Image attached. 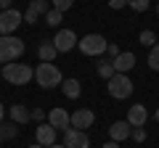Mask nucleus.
<instances>
[{"instance_id":"obj_36","label":"nucleus","mask_w":159,"mask_h":148,"mask_svg":"<svg viewBox=\"0 0 159 148\" xmlns=\"http://www.w3.org/2000/svg\"><path fill=\"white\" fill-rule=\"evenodd\" d=\"M0 80H3V69H0Z\"/></svg>"},{"instance_id":"obj_37","label":"nucleus","mask_w":159,"mask_h":148,"mask_svg":"<svg viewBox=\"0 0 159 148\" xmlns=\"http://www.w3.org/2000/svg\"><path fill=\"white\" fill-rule=\"evenodd\" d=\"M157 13H159V3H157Z\"/></svg>"},{"instance_id":"obj_28","label":"nucleus","mask_w":159,"mask_h":148,"mask_svg":"<svg viewBox=\"0 0 159 148\" xmlns=\"http://www.w3.org/2000/svg\"><path fill=\"white\" fill-rule=\"evenodd\" d=\"M119 53H122V50H119V48L114 45V42H109V48H106V58H111V61H114V58H117Z\"/></svg>"},{"instance_id":"obj_7","label":"nucleus","mask_w":159,"mask_h":148,"mask_svg":"<svg viewBox=\"0 0 159 148\" xmlns=\"http://www.w3.org/2000/svg\"><path fill=\"white\" fill-rule=\"evenodd\" d=\"M64 146L66 148H90V137H88L85 130H74V127H66L64 130Z\"/></svg>"},{"instance_id":"obj_38","label":"nucleus","mask_w":159,"mask_h":148,"mask_svg":"<svg viewBox=\"0 0 159 148\" xmlns=\"http://www.w3.org/2000/svg\"><path fill=\"white\" fill-rule=\"evenodd\" d=\"M0 143H3V135H0Z\"/></svg>"},{"instance_id":"obj_20","label":"nucleus","mask_w":159,"mask_h":148,"mask_svg":"<svg viewBox=\"0 0 159 148\" xmlns=\"http://www.w3.org/2000/svg\"><path fill=\"white\" fill-rule=\"evenodd\" d=\"M0 135H3V140H13L19 135L16 122H0Z\"/></svg>"},{"instance_id":"obj_31","label":"nucleus","mask_w":159,"mask_h":148,"mask_svg":"<svg viewBox=\"0 0 159 148\" xmlns=\"http://www.w3.org/2000/svg\"><path fill=\"white\" fill-rule=\"evenodd\" d=\"M101 148H119V143H114V140H109V143H103Z\"/></svg>"},{"instance_id":"obj_21","label":"nucleus","mask_w":159,"mask_h":148,"mask_svg":"<svg viewBox=\"0 0 159 148\" xmlns=\"http://www.w3.org/2000/svg\"><path fill=\"white\" fill-rule=\"evenodd\" d=\"M138 42L146 45V48H154V45H157V34H154L151 29H143V32L138 34Z\"/></svg>"},{"instance_id":"obj_35","label":"nucleus","mask_w":159,"mask_h":148,"mask_svg":"<svg viewBox=\"0 0 159 148\" xmlns=\"http://www.w3.org/2000/svg\"><path fill=\"white\" fill-rule=\"evenodd\" d=\"M154 116H157V122H159V108H157V114H154Z\"/></svg>"},{"instance_id":"obj_5","label":"nucleus","mask_w":159,"mask_h":148,"mask_svg":"<svg viewBox=\"0 0 159 148\" xmlns=\"http://www.w3.org/2000/svg\"><path fill=\"white\" fill-rule=\"evenodd\" d=\"M106 90L111 98H117V101H125V98L133 95V80L127 77V74H114L111 80L106 82Z\"/></svg>"},{"instance_id":"obj_27","label":"nucleus","mask_w":159,"mask_h":148,"mask_svg":"<svg viewBox=\"0 0 159 148\" xmlns=\"http://www.w3.org/2000/svg\"><path fill=\"white\" fill-rule=\"evenodd\" d=\"M51 3H53V8H56V11H69V8H72L74 6V0H51Z\"/></svg>"},{"instance_id":"obj_8","label":"nucleus","mask_w":159,"mask_h":148,"mask_svg":"<svg viewBox=\"0 0 159 148\" xmlns=\"http://www.w3.org/2000/svg\"><path fill=\"white\" fill-rule=\"evenodd\" d=\"M53 45H56L58 53H69L72 48H77V34L72 29H58L56 37H53Z\"/></svg>"},{"instance_id":"obj_24","label":"nucleus","mask_w":159,"mask_h":148,"mask_svg":"<svg viewBox=\"0 0 159 148\" xmlns=\"http://www.w3.org/2000/svg\"><path fill=\"white\" fill-rule=\"evenodd\" d=\"M146 61H148V66H151L154 72H159V45H154L151 50H148V58H146Z\"/></svg>"},{"instance_id":"obj_18","label":"nucleus","mask_w":159,"mask_h":148,"mask_svg":"<svg viewBox=\"0 0 159 148\" xmlns=\"http://www.w3.org/2000/svg\"><path fill=\"white\" fill-rule=\"evenodd\" d=\"M61 90H64V95H66L69 101H77L80 93H82V85H80L77 80H64L61 82Z\"/></svg>"},{"instance_id":"obj_32","label":"nucleus","mask_w":159,"mask_h":148,"mask_svg":"<svg viewBox=\"0 0 159 148\" xmlns=\"http://www.w3.org/2000/svg\"><path fill=\"white\" fill-rule=\"evenodd\" d=\"M48 148H66L64 143H53V146H48Z\"/></svg>"},{"instance_id":"obj_1","label":"nucleus","mask_w":159,"mask_h":148,"mask_svg":"<svg viewBox=\"0 0 159 148\" xmlns=\"http://www.w3.org/2000/svg\"><path fill=\"white\" fill-rule=\"evenodd\" d=\"M34 80H37L40 87L51 90V87H61L64 74L58 72V66L53 61H43V63H37V69H34Z\"/></svg>"},{"instance_id":"obj_12","label":"nucleus","mask_w":159,"mask_h":148,"mask_svg":"<svg viewBox=\"0 0 159 148\" xmlns=\"http://www.w3.org/2000/svg\"><path fill=\"white\" fill-rule=\"evenodd\" d=\"M48 124L53 127V130H66V127H72V119H69V114L64 111V108H53V111H48Z\"/></svg>"},{"instance_id":"obj_6","label":"nucleus","mask_w":159,"mask_h":148,"mask_svg":"<svg viewBox=\"0 0 159 148\" xmlns=\"http://www.w3.org/2000/svg\"><path fill=\"white\" fill-rule=\"evenodd\" d=\"M21 24H24V13H19L16 8L0 11V37H3V34H13Z\"/></svg>"},{"instance_id":"obj_13","label":"nucleus","mask_w":159,"mask_h":148,"mask_svg":"<svg viewBox=\"0 0 159 148\" xmlns=\"http://www.w3.org/2000/svg\"><path fill=\"white\" fill-rule=\"evenodd\" d=\"M146 119H148V111L143 103L130 106V111H127V124L130 127H146Z\"/></svg>"},{"instance_id":"obj_23","label":"nucleus","mask_w":159,"mask_h":148,"mask_svg":"<svg viewBox=\"0 0 159 148\" xmlns=\"http://www.w3.org/2000/svg\"><path fill=\"white\" fill-rule=\"evenodd\" d=\"M127 8H133L135 13H143L151 8V0H127Z\"/></svg>"},{"instance_id":"obj_30","label":"nucleus","mask_w":159,"mask_h":148,"mask_svg":"<svg viewBox=\"0 0 159 148\" xmlns=\"http://www.w3.org/2000/svg\"><path fill=\"white\" fill-rule=\"evenodd\" d=\"M11 3H13V0H0V11H8V8H11Z\"/></svg>"},{"instance_id":"obj_29","label":"nucleus","mask_w":159,"mask_h":148,"mask_svg":"<svg viewBox=\"0 0 159 148\" xmlns=\"http://www.w3.org/2000/svg\"><path fill=\"white\" fill-rule=\"evenodd\" d=\"M127 6V0H109V8L111 11H119V8H125Z\"/></svg>"},{"instance_id":"obj_15","label":"nucleus","mask_w":159,"mask_h":148,"mask_svg":"<svg viewBox=\"0 0 159 148\" xmlns=\"http://www.w3.org/2000/svg\"><path fill=\"white\" fill-rule=\"evenodd\" d=\"M111 63H114V72H117V74H127L133 66H135V53L125 50V53H119Z\"/></svg>"},{"instance_id":"obj_2","label":"nucleus","mask_w":159,"mask_h":148,"mask_svg":"<svg viewBox=\"0 0 159 148\" xmlns=\"http://www.w3.org/2000/svg\"><path fill=\"white\" fill-rule=\"evenodd\" d=\"M27 45H24L21 37H13V34H3L0 37V63L6 66V63H13L16 58L24 56Z\"/></svg>"},{"instance_id":"obj_10","label":"nucleus","mask_w":159,"mask_h":148,"mask_svg":"<svg viewBox=\"0 0 159 148\" xmlns=\"http://www.w3.org/2000/svg\"><path fill=\"white\" fill-rule=\"evenodd\" d=\"M51 11L48 8V0H32L27 8V13H24V24H37L40 16H45V13Z\"/></svg>"},{"instance_id":"obj_4","label":"nucleus","mask_w":159,"mask_h":148,"mask_svg":"<svg viewBox=\"0 0 159 148\" xmlns=\"http://www.w3.org/2000/svg\"><path fill=\"white\" fill-rule=\"evenodd\" d=\"M77 45H80V53L82 56H103L109 42H106L103 34H85V37L77 40Z\"/></svg>"},{"instance_id":"obj_16","label":"nucleus","mask_w":159,"mask_h":148,"mask_svg":"<svg viewBox=\"0 0 159 148\" xmlns=\"http://www.w3.org/2000/svg\"><path fill=\"white\" fill-rule=\"evenodd\" d=\"M8 116H11V122H16V124H27L29 119V108L24 106V103H13L11 108H8Z\"/></svg>"},{"instance_id":"obj_25","label":"nucleus","mask_w":159,"mask_h":148,"mask_svg":"<svg viewBox=\"0 0 159 148\" xmlns=\"http://www.w3.org/2000/svg\"><path fill=\"white\" fill-rule=\"evenodd\" d=\"M133 140H135V143H143V140H146V137H148V132H146V127H133Z\"/></svg>"},{"instance_id":"obj_22","label":"nucleus","mask_w":159,"mask_h":148,"mask_svg":"<svg viewBox=\"0 0 159 148\" xmlns=\"http://www.w3.org/2000/svg\"><path fill=\"white\" fill-rule=\"evenodd\" d=\"M61 21H64V13L56 11V8H51V11L45 13V24H48V27H58Z\"/></svg>"},{"instance_id":"obj_9","label":"nucleus","mask_w":159,"mask_h":148,"mask_svg":"<svg viewBox=\"0 0 159 148\" xmlns=\"http://www.w3.org/2000/svg\"><path fill=\"white\" fill-rule=\"evenodd\" d=\"M69 119H72L74 130H88V127H93V122H96V114H93L90 108H77L74 114H69Z\"/></svg>"},{"instance_id":"obj_19","label":"nucleus","mask_w":159,"mask_h":148,"mask_svg":"<svg viewBox=\"0 0 159 148\" xmlns=\"http://www.w3.org/2000/svg\"><path fill=\"white\" fill-rule=\"evenodd\" d=\"M114 74H117V72H114V63H111V58H101V63H98V77L109 82V80L114 77Z\"/></svg>"},{"instance_id":"obj_34","label":"nucleus","mask_w":159,"mask_h":148,"mask_svg":"<svg viewBox=\"0 0 159 148\" xmlns=\"http://www.w3.org/2000/svg\"><path fill=\"white\" fill-rule=\"evenodd\" d=\"M29 148H45V146H40V143H32V146H29Z\"/></svg>"},{"instance_id":"obj_33","label":"nucleus","mask_w":159,"mask_h":148,"mask_svg":"<svg viewBox=\"0 0 159 148\" xmlns=\"http://www.w3.org/2000/svg\"><path fill=\"white\" fill-rule=\"evenodd\" d=\"M3 116H6V108H3V103H0V122H3Z\"/></svg>"},{"instance_id":"obj_26","label":"nucleus","mask_w":159,"mask_h":148,"mask_svg":"<svg viewBox=\"0 0 159 148\" xmlns=\"http://www.w3.org/2000/svg\"><path fill=\"white\" fill-rule=\"evenodd\" d=\"M29 119L37 122V124H43V119H48V114L43 111V108H32V111H29Z\"/></svg>"},{"instance_id":"obj_3","label":"nucleus","mask_w":159,"mask_h":148,"mask_svg":"<svg viewBox=\"0 0 159 148\" xmlns=\"http://www.w3.org/2000/svg\"><path fill=\"white\" fill-rule=\"evenodd\" d=\"M3 80L11 82V85H29L34 80V69L29 63H6L3 66Z\"/></svg>"},{"instance_id":"obj_14","label":"nucleus","mask_w":159,"mask_h":148,"mask_svg":"<svg viewBox=\"0 0 159 148\" xmlns=\"http://www.w3.org/2000/svg\"><path fill=\"white\" fill-rule=\"evenodd\" d=\"M130 135H133V127L127 124V119L125 122H114V124L109 127V137H111L114 143H125Z\"/></svg>"},{"instance_id":"obj_17","label":"nucleus","mask_w":159,"mask_h":148,"mask_svg":"<svg viewBox=\"0 0 159 148\" xmlns=\"http://www.w3.org/2000/svg\"><path fill=\"white\" fill-rule=\"evenodd\" d=\"M37 56H40V61H53V58L58 56V50H56V45H53V40H43V42H40Z\"/></svg>"},{"instance_id":"obj_11","label":"nucleus","mask_w":159,"mask_h":148,"mask_svg":"<svg viewBox=\"0 0 159 148\" xmlns=\"http://www.w3.org/2000/svg\"><path fill=\"white\" fill-rule=\"evenodd\" d=\"M34 143H40V146H53L56 143V130H53L48 122H43V124L34 127Z\"/></svg>"}]
</instances>
